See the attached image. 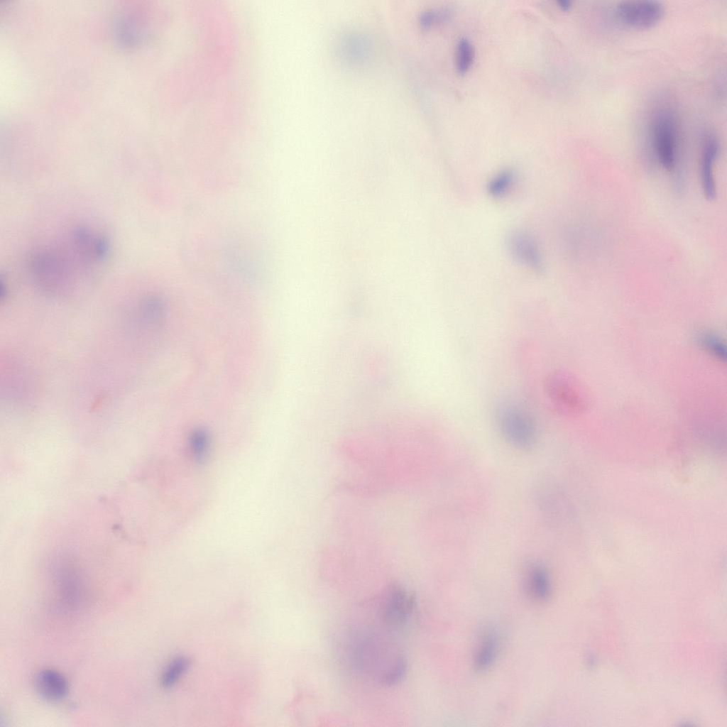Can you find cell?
I'll use <instances>...</instances> for the list:
<instances>
[{
    "label": "cell",
    "mask_w": 727,
    "mask_h": 727,
    "mask_svg": "<svg viewBox=\"0 0 727 727\" xmlns=\"http://www.w3.org/2000/svg\"><path fill=\"white\" fill-rule=\"evenodd\" d=\"M508 249L515 261L535 271L542 270V258L535 239L528 232L516 231L508 237Z\"/></svg>",
    "instance_id": "obj_7"
},
{
    "label": "cell",
    "mask_w": 727,
    "mask_h": 727,
    "mask_svg": "<svg viewBox=\"0 0 727 727\" xmlns=\"http://www.w3.org/2000/svg\"><path fill=\"white\" fill-rule=\"evenodd\" d=\"M651 136L654 154L660 165L672 172L679 161V122L674 110L662 106L653 114Z\"/></svg>",
    "instance_id": "obj_2"
},
{
    "label": "cell",
    "mask_w": 727,
    "mask_h": 727,
    "mask_svg": "<svg viewBox=\"0 0 727 727\" xmlns=\"http://www.w3.org/2000/svg\"><path fill=\"white\" fill-rule=\"evenodd\" d=\"M616 13L620 21L626 26L642 30L657 25L663 16L664 8L657 1H624L617 4Z\"/></svg>",
    "instance_id": "obj_5"
},
{
    "label": "cell",
    "mask_w": 727,
    "mask_h": 727,
    "mask_svg": "<svg viewBox=\"0 0 727 727\" xmlns=\"http://www.w3.org/2000/svg\"><path fill=\"white\" fill-rule=\"evenodd\" d=\"M499 647V638L491 629L483 633L474 656V666L477 670L488 669L496 659Z\"/></svg>",
    "instance_id": "obj_10"
},
{
    "label": "cell",
    "mask_w": 727,
    "mask_h": 727,
    "mask_svg": "<svg viewBox=\"0 0 727 727\" xmlns=\"http://www.w3.org/2000/svg\"><path fill=\"white\" fill-rule=\"evenodd\" d=\"M719 153L717 138L710 133L704 140L700 160L701 186L705 197L713 200L716 196L714 167Z\"/></svg>",
    "instance_id": "obj_8"
},
{
    "label": "cell",
    "mask_w": 727,
    "mask_h": 727,
    "mask_svg": "<svg viewBox=\"0 0 727 727\" xmlns=\"http://www.w3.org/2000/svg\"><path fill=\"white\" fill-rule=\"evenodd\" d=\"M557 4L560 9L564 11H568L572 8V1L569 0H559Z\"/></svg>",
    "instance_id": "obj_17"
},
{
    "label": "cell",
    "mask_w": 727,
    "mask_h": 727,
    "mask_svg": "<svg viewBox=\"0 0 727 727\" xmlns=\"http://www.w3.org/2000/svg\"><path fill=\"white\" fill-rule=\"evenodd\" d=\"M474 59V48L466 38H461L455 49V65L459 74L464 75L471 68Z\"/></svg>",
    "instance_id": "obj_13"
},
{
    "label": "cell",
    "mask_w": 727,
    "mask_h": 727,
    "mask_svg": "<svg viewBox=\"0 0 727 727\" xmlns=\"http://www.w3.org/2000/svg\"><path fill=\"white\" fill-rule=\"evenodd\" d=\"M497 422L503 437L513 447L529 450L535 446L537 428L523 409L512 404L503 405L498 410Z\"/></svg>",
    "instance_id": "obj_3"
},
{
    "label": "cell",
    "mask_w": 727,
    "mask_h": 727,
    "mask_svg": "<svg viewBox=\"0 0 727 727\" xmlns=\"http://www.w3.org/2000/svg\"><path fill=\"white\" fill-rule=\"evenodd\" d=\"M190 445L194 458L198 461H204L208 455L210 445L207 432L202 428L193 431L190 435Z\"/></svg>",
    "instance_id": "obj_14"
},
{
    "label": "cell",
    "mask_w": 727,
    "mask_h": 727,
    "mask_svg": "<svg viewBox=\"0 0 727 727\" xmlns=\"http://www.w3.org/2000/svg\"><path fill=\"white\" fill-rule=\"evenodd\" d=\"M28 275L41 291L52 296H66L75 292L82 272L87 270L69 248L61 250L41 248L31 253L28 261Z\"/></svg>",
    "instance_id": "obj_1"
},
{
    "label": "cell",
    "mask_w": 727,
    "mask_h": 727,
    "mask_svg": "<svg viewBox=\"0 0 727 727\" xmlns=\"http://www.w3.org/2000/svg\"><path fill=\"white\" fill-rule=\"evenodd\" d=\"M415 607L414 595L399 585L390 586L381 603V617L388 624L400 626L410 618Z\"/></svg>",
    "instance_id": "obj_6"
},
{
    "label": "cell",
    "mask_w": 727,
    "mask_h": 727,
    "mask_svg": "<svg viewBox=\"0 0 727 727\" xmlns=\"http://www.w3.org/2000/svg\"><path fill=\"white\" fill-rule=\"evenodd\" d=\"M189 666V661L185 657L174 659L164 670L161 677L163 687H170L184 674Z\"/></svg>",
    "instance_id": "obj_15"
},
{
    "label": "cell",
    "mask_w": 727,
    "mask_h": 727,
    "mask_svg": "<svg viewBox=\"0 0 727 727\" xmlns=\"http://www.w3.org/2000/svg\"><path fill=\"white\" fill-rule=\"evenodd\" d=\"M527 584L531 595L539 601H545L550 595L551 586L547 569L542 565H532L528 572Z\"/></svg>",
    "instance_id": "obj_11"
},
{
    "label": "cell",
    "mask_w": 727,
    "mask_h": 727,
    "mask_svg": "<svg viewBox=\"0 0 727 727\" xmlns=\"http://www.w3.org/2000/svg\"><path fill=\"white\" fill-rule=\"evenodd\" d=\"M444 13H446V11H439L436 10H427L424 11L420 18L421 23L425 27L430 26L441 18L447 16V14Z\"/></svg>",
    "instance_id": "obj_16"
},
{
    "label": "cell",
    "mask_w": 727,
    "mask_h": 727,
    "mask_svg": "<svg viewBox=\"0 0 727 727\" xmlns=\"http://www.w3.org/2000/svg\"><path fill=\"white\" fill-rule=\"evenodd\" d=\"M515 180L516 175L513 170H502L490 179L487 185V191L493 197H503L512 190Z\"/></svg>",
    "instance_id": "obj_12"
},
{
    "label": "cell",
    "mask_w": 727,
    "mask_h": 727,
    "mask_svg": "<svg viewBox=\"0 0 727 727\" xmlns=\"http://www.w3.org/2000/svg\"><path fill=\"white\" fill-rule=\"evenodd\" d=\"M34 685L40 696L49 701L61 700L68 692V684L65 677L51 669L40 671L35 675Z\"/></svg>",
    "instance_id": "obj_9"
},
{
    "label": "cell",
    "mask_w": 727,
    "mask_h": 727,
    "mask_svg": "<svg viewBox=\"0 0 727 727\" xmlns=\"http://www.w3.org/2000/svg\"><path fill=\"white\" fill-rule=\"evenodd\" d=\"M68 241L72 250L89 270L103 263L110 251L107 237L85 226L74 229Z\"/></svg>",
    "instance_id": "obj_4"
}]
</instances>
